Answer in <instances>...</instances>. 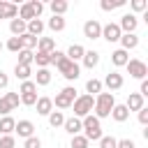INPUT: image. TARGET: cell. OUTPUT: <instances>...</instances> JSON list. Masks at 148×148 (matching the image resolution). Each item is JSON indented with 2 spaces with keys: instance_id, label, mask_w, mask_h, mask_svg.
<instances>
[{
  "instance_id": "3",
  "label": "cell",
  "mask_w": 148,
  "mask_h": 148,
  "mask_svg": "<svg viewBox=\"0 0 148 148\" xmlns=\"http://www.w3.org/2000/svg\"><path fill=\"white\" fill-rule=\"evenodd\" d=\"M81 127H83V136L88 139V141H99L104 134H102V125H99V120L90 113V116H86V118H81Z\"/></svg>"
},
{
  "instance_id": "44",
  "label": "cell",
  "mask_w": 148,
  "mask_h": 148,
  "mask_svg": "<svg viewBox=\"0 0 148 148\" xmlns=\"http://www.w3.org/2000/svg\"><path fill=\"white\" fill-rule=\"evenodd\" d=\"M23 148H42V141H39L37 136H30V139H25Z\"/></svg>"
},
{
  "instance_id": "40",
  "label": "cell",
  "mask_w": 148,
  "mask_h": 148,
  "mask_svg": "<svg viewBox=\"0 0 148 148\" xmlns=\"http://www.w3.org/2000/svg\"><path fill=\"white\" fill-rule=\"evenodd\" d=\"M5 99L9 102V106H12V109H16V106L21 104V97H18V92H7V95H5Z\"/></svg>"
},
{
  "instance_id": "8",
  "label": "cell",
  "mask_w": 148,
  "mask_h": 148,
  "mask_svg": "<svg viewBox=\"0 0 148 148\" xmlns=\"http://www.w3.org/2000/svg\"><path fill=\"white\" fill-rule=\"evenodd\" d=\"M83 35H86L88 39H99V37H102V23L95 21V18L86 21V23H83Z\"/></svg>"
},
{
  "instance_id": "9",
  "label": "cell",
  "mask_w": 148,
  "mask_h": 148,
  "mask_svg": "<svg viewBox=\"0 0 148 148\" xmlns=\"http://www.w3.org/2000/svg\"><path fill=\"white\" fill-rule=\"evenodd\" d=\"M136 25H139V18H136L134 14H125V16L120 18V23H118V28H120V32H123V35L134 32V30H136Z\"/></svg>"
},
{
  "instance_id": "12",
  "label": "cell",
  "mask_w": 148,
  "mask_h": 148,
  "mask_svg": "<svg viewBox=\"0 0 148 148\" xmlns=\"http://www.w3.org/2000/svg\"><path fill=\"white\" fill-rule=\"evenodd\" d=\"M14 132L18 136H23V139H30V136H35V125L30 120H18L16 127H14Z\"/></svg>"
},
{
  "instance_id": "49",
  "label": "cell",
  "mask_w": 148,
  "mask_h": 148,
  "mask_svg": "<svg viewBox=\"0 0 148 148\" xmlns=\"http://www.w3.org/2000/svg\"><path fill=\"white\" fill-rule=\"evenodd\" d=\"M7 86H9V76L5 72H0V88H7Z\"/></svg>"
},
{
  "instance_id": "4",
  "label": "cell",
  "mask_w": 148,
  "mask_h": 148,
  "mask_svg": "<svg viewBox=\"0 0 148 148\" xmlns=\"http://www.w3.org/2000/svg\"><path fill=\"white\" fill-rule=\"evenodd\" d=\"M92 106H95V97L92 95H79L76 99H74V104H72V109H74V118H86V116H90L92 113Z\"/></svg>"
},
{
  "instance_id": "29",
  "label": "cell",
  "mask_w": 148,
  "mask_h": 148,
  "mask_svg": "<svg viewBox=\"0 0 148 148\" xmlns=\"http://www.w3.org/2000/svg\"><path fill=\"white\" fill-rule=\"evenodd\" d=\"M49 83H51V72L49 69H37L35 86H49Z\"/></svg>"
},
{
  "instance_id": "6",
  "label": "cell",
  "mask_w": 148,
  "mask_h": 148,
  "mask_svg": "<svg viewBox=\"0 0 148 148\" xmlns=\"http://www.w3.org/2000/svg\"><path fill=\"white\" fill-rule=\"evenodd\" d=\"M79 95H76V90L72 88V86H67V88H62L58 95H56V99H53V104L58 106V109H69L72 104H74V99H76Z\"/></svg>"
},
{
  "instance_id": "23",
  "label": "cell",
  "mask_w": 148,
  "mask_h": 148,
  "mask_svg": "<svg viewBox=\"0 0 148 148\" xmlns=\"http://www.w3.org/2000/svg\"><path fill=\"white\" fill-rule=\"evenodd\" d=\"M127 60H130V56H127V51H123V49H116V51L111 53V62H113L116 67H125Z\"/></svg>"
},
{
  "instance_id": "5",
  "label": "cell",
  "mask_w": 148,
  "mask_h": 148,
  "mask_svg": "<svg viewBox=\"0 0 148 148\" xmlns=\"http://www.w3.org/2000/svg\"><path fill=\"white\" fill-rule=\"evenodd\" d=\"M42 12H44V5H42L39 0H30V2H25V5L18 7V18L28 23V21H32V18H39Z\"/></svg>"
},
{
  "instance_id": "7",
  "label": "cell",
  "mask_w": 148,
  "mask_h": 148,
  "mask_svg": "<svg viewBox=\"0 0 148 148\" xmlns=\"http://www.w3.org/2000/svg\"><path fill=\"white\" fill-rule=\"evenodd\" d=\"M127 72H130V76L132 79H139V81H143L146 79V74H148V67H146V62L143 60H139V58H132V60H127Z\"/></svg>"
},
{
  "instance_id": "17",
  "label": "cell",
  "mask_w": 148,
  "mask_h": 148,
  "mask_svg": "<svg viewBox=\"0 0 148 148\" xmlns=\"http://www.w3.org/2000/svg\"><path fill=\"white\" fill-rule=\"evenodd\" d=\"M25 30H28V23H25V21H21V18H12V21H9V32H12L14 37L25 35Z\"/></svg>"
},
{
  "instance_id": "46",
  "label": "cell",
  "mask_w": 148,
  "mask_h": 148,
  "mask_svg": "<svg viewBox=\"0 0 148 148\" xmlns=\"http://www.w3.org/2000/svg\"><path fill=\"white\" fill-rule=\"evenodd\" d=\"M116 148H136V143L132 139H120V141H116Z\"/></svg>"
},
{
  "instance_id": "50",
  "label": "cell",
  "mask_w": 148,
  "mask_h": 148,
  "mask_svg": "<svg viewBox=\"0 0 148 148\" xmlns=\"http://www.w3.org/2000/svg\"><path fill=\"white\" fill-rule=\"evenodd\" d=\"M2 49H5V44H2V42H0V51H2Z\"/></svg>"
},
{
  "instance_id": "2",
  "label": "cell",
  "mask_w": 148,
  "mask_h": 148,
  "mask_svg": "<svg viewBox=\"0 0 148 148\" xmlns=\"http://www.w3.org/2000/svg\"><path fill=\"white\" fill-rule=\"evenodd\" d=\"M113 106H116L113 92H99V95L95 97V106H92V111H95V118H97V120H102V118H109Z\"/></svg>"
},
{
  "instance_id": "10",
  "label": "cell",
  "mask_w": 148,
  "mask_h": 148,
  "mask_svg": "<svg viewBox=\"0 0 148 148\" xmlns=\"http://www.w3.org/2000/svg\"><path fill=\"white\" fill-rule=\"evenodd\" d=\"M120 28H118V23H106V25H102V37L109 42V44H113V42H118L120 39Z\"/></svg>"
},
{
  "instance_id": "20",
  "label": "cell",
  "mask_w": 148,
  "mask_h": 148,
  "mask_svg": "<svg viewBox=\"0 0 148 148\" xmlns=\"http://www.w3.org/2000/svg\"><path fill=\"white\" fill-rule=\"evenodd\" d=\"M111 118H113L116 123H125V120L130 118V111H127V106H125V104H116V106L111 109Z\"/></svg>"
},
{
  "instance_id": "48",
  "label": "cell",
  "mask_w": 148,
  "mask_h": 148,
  "mask_svg": "<svg viewBox=\"0 0 148 148\" xmlns=\"http://www.w3.org/2000/svg\"><path fill=\"white\" fill-rule=\"evenodd\" d=\"M139 95H141V97H146V95H148V81H146V79L141 81V88H139Z\"/></svg>"
},
{
  "instance_id": "11",
  "label": "cell",
  "mask_w": 148,
  "mask_h": 148,
  "mask_svg": "<svg viewBox=\"0 0 148 148\" xmlns=\"http://www.w3.org/2000/svg\"><path fill=\"white\" fill-rule=\"evenodd\" d=\"M123 83H125V79H123V74H118V72H109L102 86H106L109 90H120V88H123Z\"/></svg>"
},
{
  "instance_id": "30",
  "label": "cell",
  "mask_w": 148,
  "mask_h": 148,
  "mask_svg": "<svg viewBox=\"0 0 148 148\" xmlns=\"http://www.w3.org/2000/svg\"><path fill=\"white\" fill-rule=\"evenodd\" d=\"M86 90H88V95H99L102 92V81L99 79H88L86 81Z\"/></svg>"
},
{
  "instance_id": "39",
  "label": "cell",
  "mask_w": 148,
  "mask_h": 148,
  "mask_svg": "<svg viewBox=\"0 0 148 148\" xmlns=\"http://www.w3.org/2000/svg\"><path fill=\"white\" fill-rule=\"evenodd\" d=\"M5 46H7L12 53H18V51H21V39H18V37H9Z\"/></svg>"
},
{
  "instance_id": "41",
  "label": "cell",
  "mask_w": 148,
  "mask_h": 148,
  "mask_svg": "<svg viewBox=\"0 0 148 148\" xmlns=\"http://www.w3.org/2000/svg\"><path fill=\"white\" fill-rule=\"evenodd\" d=\"M116 141L118 139H113V136H102L99 139V148H116Z\"/></svg>"
},
{
  "instance_id": "26",
  "label": "cell",
  "mask_w": 148,
  "mask_h": 148,
  "mask_svg": "<svg viewBox=\"0 0 148 148\" xmlns=\"http://www.w3.org/2000/svg\"><path fill=\"white\" fill-rule=\"evenodd\" d=\"M51 12H53V16H62L67 9H69V5L65 2V0H51Z\"/></svg>"
},
{
  "instance_id": "16",
  "label": "cell",
  "mask_w": 148,
  "mask_h": 148,
  "mask_svg": "<svg viewBox=\"0 0 148 148\" xmlns=\"http://www.w3.org/2000/svg\"><path fill=\"white\" fill-rule=\"evenodd\" d=\"M37 113L39 116H49L51 111H53V99L51 97H37Z\"/></svg>"
},
{
  "instance_id": "21",
  "label": "cell",
  "mask_w": 148,
  "mask_h": 148,
  "mask_svg": "<svg viewBox=\"0 0 148 148\" xmlns=\"http://www.w3.org/2000/svg\"><path fill=\"white\" fill-rule=\"evenodd\" d=\"M14 127H16V120H14L12 116H2V118H0V134H2V136H9V134L14 132Z\"/></svg>"
},
{
  "instance_id": "42",
  "label": "cell",
  "mask_w": 148,
  "mask_h": 148,
  "mask_svg": "<svg viewBox=\"0 0 148 148\" xmlns=\"http://www.w3.org/2000/svg\"><path fill=\"white\" fill-rule=\"evenodd\" d=\"M12 111H14V109L9 106V102H7L5 97H0V116H9Z\"/></svg>"
},
{
  "instance_id": "31",
  "label": "cell",
  "mask_w": 148,
  "mask_h": 148,
  "mask_svg": "<svg viewBox=\"0 0 148 148\" xmlns=\"http://www.w3.org/2000/svg\"><path fill=\"white\" fill-rule=\"evenodd\" d=\"M62 123H65V113L62 111H51L49 113V125L51 127H62Z\"/></svg>"
},
{
  "instance_id": "34",
  "label": "cell",
  "mask_w": 148,
  "mask_h": 148,
  "mask_svg": "<svg viewBox=\"0 0 148 148\" xmlns=\"http://www.w3.org/2000/svg\"><path fill=\"white\" fill-rule=\"evenodd\" d=\"M32 62H37L39 69H46V67L51 65V53H39V51H37V56H35Z\"/></svg>"
},
{
  "instance_id": "43",
  "label": "cell",
  "mask_w": 148,
  "mask_h": 148,
  "mask_svg": "<svg viewBox=\"0 0 148 148\" xmlns=\"http://www.w3.org/2000/svg\"><path fill=\"white\" fill-rule=\"evenodd\" d=\"M130 5H132V9H134V12H146V7H148V2H146V0H132Z\"/></svg>"
},
{
  "instance_id": "25",
  "label": "cell",
  "mask_w": 148,
  "mask_h": 148,
  "mask_svg": "<svg viewBox=\"0 0 148 148\" xmlns=\"http://www.w3.org/2000/svg\"><path fill=\"white\" fill-rule=\"evenodd\" d=\"M83 53H86V49H83L81 44H72V46L67 49V53H65V56H67L72 62H76V60H81V58H83Z\"/></svg>"
},
{
  "instance_id": "32",
  "label": "cell",
  "mask_w": 148,
  "mask_h": 148,
  "mask_svg": "<svg viewBox=\"0 0 148 148\" xmlns=\"http://www.w3.org/2000/svg\"><path fill=\"white\" fill-rule=\"evenodd\" d=\"M46 25H49L53 32H60V30H65V18H62V16H51Z\"/></svg>"
},
{
  "instance_id": "14",
  "label": "cell",
  "mask_w": 148,
  "mask_h": 148,
  "mask_svg": "<svg viewBox=\"0 0 148 148\" xmlns=\"http://www.w3.org/2000/svg\"><path fill=\"white\" fill-rule=\"evenodd\" d=\"M120 49L123 51H132V49H136L139 46V37L134 35V32H130V35H120Z\"/></svg>"
},
{
  "instance_id": "13",
  "label": "cell",
  "mask_w": 148,
  "mask_h": 148,
  "mask_svg": "<svg viewBox=\"0 0 148 148\" xmlns=\"http://www.w3.org/2000/svg\"><path fill=\"white\" fill-rule=\"evenodd\" d=\"M18 16V5L0 0V18H16Z\"/></svg>"
},
{
  "instance_id": "22",
  "label": "cell",
  "mask_w": 148,
  "mask_h": 148,
  "mask_svg": "<svg viewBox=\"0 0 148 148\" xmlns=\"http://www.w3.org/2000/svg\"><path fill=\"white\" fill-rule=\"evenodd\" d=\"M28 35H32V37H39L42 32H44V21L42 18H32V21H28V30H25Z\"/></svg>"
},
{
  "instance_id": "24",
  "label": "cell",
  "mask_w": 148,
  "mask_h": 148,
  "mask_svg": "<svg viewBox=\"0 0 148 148\" xmlns=\"http://www.w3.org/2000/svg\"><path fill=\"white\" fill-rule=\"evenodd\" d=\"M81 60H83V67L92 69V67H97V65H99V53H97V51H86Z\"/></svg>"
},
{
  "instance_id": "1",
  "label": "cell",
  "mask_w": 148,
  "mask_h": 148,
  "mask_svg": "<svg viewBox=\"0 0 148 148\" xmlns=\"http://www.w3.org/2000/svg\"><path fill=\"white\" fill-rule=\"evenodd\" d=\"M51 65H56V67H58V72H60L67 81H76V79H79V72H81V69H79V65H76V62H72V60H69L62 51H58V49L51 53Z\"/></svg>"
},
{
  "instance_id": "15",
  "label": "cell",
  "mask_w": 148,
  "mask_h": 148,
  "mask_svg": "<svg viewBox=\"0 0 148 148\" xmlns=\"http://www.w3.org/2000/svg\"><path fill=\"white\" fill-rule=\"evenodd\" d=\"M62 127H65V132L72 134V136H76V134L83 130V127H81V118H74V116H72V118H65Z\"/></svg>"
},
{
  "instance_id": "28",
  "label": "cell",
  "mask_w": 148,
  "mask_h": 148,
  "mask_svg": "<svg viewBox=\"0 0 148 148\" xmlns=\"http://www.w3.org/2000/svg\"><path fill=\"white\" fill-rule=\"evenodd\" d=\"M14 74H16V79H21V81H30L32 69H30L28 65H16V67H14Z\"/></svg>"
},
{
  "instance_id": "27",
  "label": "cell",
  "mask_w": 148,
  "mask_h": 148,
  "mask_svg": "<svg viewBox=\"0 0 148 148\" xmlns=\"http://www.w3.org/2000/svg\"><path fill=\"white\" fill-rule=\"evenodd\" d=\"M18 39H21V49L32 51V49L37 46V39H39V37H32V35H28V32H25V35H21Z\"/></svg>"
},
{
  "instance_id": "37",
  "label": "cell",
  "mask_w": 148,
  "mask_h": 148,
  "mask_svg": "<svg viewBox=\"0 0 148 148\" xmlns=\"http://www.w3.org/2000/svg\"><path fill=\"white\" fill-rule=\"evenodd\" d=\"M90 146V141L83 136V134H76V136H72V148H88Z\"/></svg>"
},
{
  "instance_id": "38",
  "label": "cell",
  "mask_w": 148,
  "mask_h": 148,
  "mask_svg": "<svg viewBox=\"0 0 148 148\" xmlns=\"http://www.w3.org/2000/svg\"><path fill=\"white\" fill-rule=\"evenodd\" d=\"M23 106H35L37 104V92H28V95H18Z\"/></svg>"
},
{
  "instance_id": "45",
  "label": "cell",
  "mask_w": 148,
  "mask_h": 148,
  "mask_svg": "<svg viewBox=\"0 0 148 148\" xmlns=\"http://www.w3.org/2000/svg\"><path fill=\"white\" fill-rule=\"evenodd\" d=\"M14 146H16V141H14V136H12V134L0 139V148H14Z\"/></svg>"
},
{
  "instance_id": "19",
  "label": "cell",
  "mask_w": 148,
  "mask_h": 148,
  "mask_svg": "<svg viewBox=\"0 0 148 148\" xmlns=\"http://www.w3.org/2000/svg\"><path fill=\"white\" fill-rule=\"evenodd\" d=\"M125 106H127V111H139V109H143V97L139 92H130Z\"/></svg>"
},
{
  "instance_id": "47",
  "label": "cell",
  "mask_w": 148,
  "mask_h": 148,
  "mask_svg": "<svg viewBox=\"0 0 148 148\" xmlns=\"http://www.w3.org/2000/svg\"><path fill=\"white\" fill-rule=\"evenodd\" d=\"M139 123H141V125H148V109H146V106L139 109Z\"/></svg>"
},
{
  "instance_id": "33",
  "label": "cell",
  "mask_w": 148,
  "mask_h": 148,
  "mask_svg": "<svg viewBox=\"0 0 148 148\" xmlns=\"http://www.w3.org/2000/svg\"><path fill=\"white\" fill-rule=\"evenodd\" d=\"M32 60H35V53H32V51L21 49V51H18V62H16V65H28V67H30V65H32Z\"/></svg>"
},
{
  "instance_id": "18",
  "label": "cell",
  "mask_w": 148,
  "mask_h": 148,
  "mask_svg": "<svg viewBox=\"0 0 148 148\" xmlns=\"http://www.w3.org/2000/svg\"><path fill=\"white\" fill-rule=\"evenodd\" d=\"M37 51H39V53H53V51H56L53 37H39V39H37Z\"/></svg>"
},
{
  "instance_id": "36",
  "label": "cell",
  "mask_w": 148,
  "mask_h": 148,
  "mask_svg": "<svg viewBox=\"0 0 148 148\" xmlns=\"http://www.w3.org/2000/svg\"><path fill=\"white\" fill-rule=\"evenodd\" d=\"M28 92H37V86H35V81H21L18 95H28Z\"/></svg>"
},
{
  "instance_id": "35",
  "label": "cell",
  "mask_w": 148,
  "mask_h": 148,
  "mask_svg": "<svg viewBox=\"0 0 148 148\" xmlns=\"http://www.w3.org/2000/svg\"><path fill=\"white\" fill-rule=\"evenodd\" d=\"M123 5H125V0H102V2H99V7H102L104 12H113V9L123 7Z\"/></svg>"
}]
</instances>
